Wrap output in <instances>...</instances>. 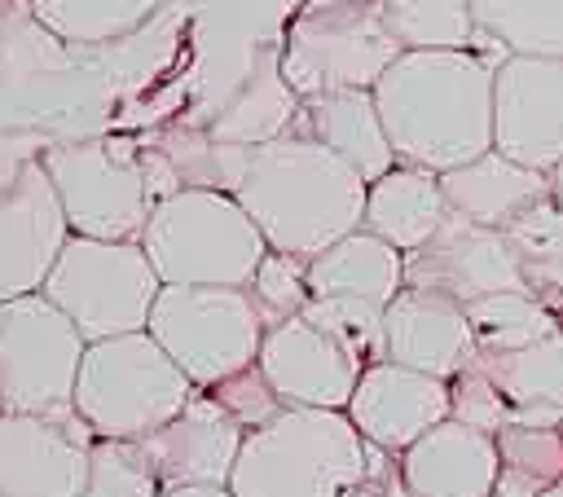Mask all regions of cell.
Masks as SVG:
<instances>
[{"label": "cell", "mask_w": 563, "mask_h": 497, "mask_svg": "<svg viewBox=\"0 0 563 497\" xmlns=\"http://www.w3.org/2000/svg\"><path fill=\"white\" fill-rule=\"evenodd\" d=\"M246 431L198 391L167 427L136 440L163 488H229Z\"/></svg>", "instance_id": "17"}, {"label": "cell", "mask_w": 563, "mask_h": 497, "mask_svg": "<svg viewBox=\"0 0 563 497\" xmlns=\"http://www.w3.org/2000/svg\"><path fill=\"white\" fill-rule=\"evenodd\" d=\"M541 497H563V479H559V484H550V488H545Z\"/></svg>", "instance_id": "44"}, {"label": "cell", "mask_w": 563, "mask_h": 497, "mask_svg": "<svg viewBox=\"0 0 563 497\" xmlns=\"http://www.w3.org/2000/svg\"><path fill=\"white\" fill-rule=\"evenodd\" d=\"M506 48L400 53L374 84L396 163L453 172L493 150V75Z\"/></svg>", "instance_id": "1"}, {"label": "cell", "mask_w": 563, "mask_h": 497, "mask_svg": "<svg viewBox=\"0 0 563 497\" xmlns=\"http://www.w3.org/2000/svg\"><path fill=\"white\" fill-rule=\"evenodd\" d=\"M145 330L198 391L255 365L268 334L246 286H163Z\"/></svg>", "instance_id": "9"}, {"label": "cell", "mask_w": 563, "mask_h": 497, "mask_svg": "<svg viewBox=\"0 0 563 497\" xmlns=\"http://www.w3.org/2000/svg\"><path fill=\"white\" fill-rule=\"evenodd\" d=\"M493 440L501 457L493 497H541L563 479V427H501Z\"/></svg>", "instance_id": "30"}, {"label": "cell", "mask_w": 563, "mask_h": 497, "mask_svg": "<svg viewBox=\"0 0 563 497\" xmlns=\"http://www.w3.org/2000/svg\"><path fill=\"white\" fill-rule=\"evenodd\" d=\"M141 246L163 286H251L268 255V242L242 202L216 189H180L163 198Z\"/></svg>", "instance_id": "4"}, {"label": "cell", "mask_w": 563, "mask_h": 497, "mask_svg": "<svg viewBox=\"0 0 563 497\" xmlns=\"http://www.w3.org/2000/svg\"><path fill=\"white\" fill-rule=\"evenodd\" d=\"M405 286L409 290H431L453 303H479L501 290H528L523 286V264L506 233L471 224L449 211L440 233L405 255Z\"/></svg>", "instance_id": "12"}, {"label": "cell", "mask_w": 563, "mask_h": 497, "mask_svg": "<svg viewBox=\"0 0 563 497\" xmlns=\"http://www.w3.org/2000/svg\"><path fill=\"white\" fill-rule=\"evenodd\" d=\"M88 339L40 290L0 303V405L53 422L75 418V383Z\"/></svg>", "instance_id": "10"}, {"label": "cell", "mask_w": 563, "mask_h": 497, "mask_svg": "<svg viewBox=\"0 0 563 497\" xmlns=\"http://www.w3.org/2000/svg\"><path fill=\"white\" fill-rule=\"evenodd\" d=\"M194 396L198 387L189 374L154 343L150 330H136L88 343L75 383V413L97 440H145Z\"/></svg>", "instance_id": "5"}, {"label": "cell", "mask_w": 563, "mask_h": 497, "mask_svg": "<svg viewBox=\"0 0 563 497\" xmlns=\"http://www.w3.org/2000/svg\"><path fill=\"white\" fill-rule=\"evenodd\" d=\"M449 418L484 435H497L501 427H510V405L501 400V391L488 383L484 369L466 365L457 378H449Z\"/></svg>", "instance_id": "36"}, {"label": "cell", "mask_w": 563, "mask_h": 497, "mask_svg": "<svg viewBox=\"0 0 563 497\" xmlns=\"http://www.w3.org/2000/svg\"><path fill=\"white\" fill-rule=\"evenodd\" d=\"M145 145H154L180 176V189H216V194H238L251 167V145H229L216 141L202 128H189L180 119L136 132Z\"/></svg>", "instance_id": "26"}, {"label": "cell", "mask_w": 563, "mask_h": 497, "mask_svg": "<svg viewBox=\"0 0 563 497\" xmlns=\"http://www.w3.org/2000/svg\"><path fill=\"white\" fill-rule=\"evenodd\" d=\"M163 497H233L229 488H163Z\"/></svg>", "instance_id": "41"}, {"label": "cell", "mask_w": 563, "mask_h": 497, "mask_svg": "<svg viewBox=\"0 0 563 497\" xmlns=\"http://www.w3.org/2000/svg\"><path fill=\"white\" fill-rule=\"evenodd\" d=\"M352 497H383V488H378V484H365V488H356Z\"/></svg>", "instance_id": "43"}, {"label": "cell", "mask_w": 563, "mask_h": 497, "mask_svg": "<svg viewBox=\"0 0 563 497\" xmlns=\"http://www.w3.org/2000/svg\"><path fill=\"white\" fill-rule=\"evenodd\" d=\"M559 330H563V312H559Z\"/></svg>", "instance_id": "45"}, {"label": "cell", "mask_w": 563, "mask_h": 497, "mask_svg": "<svg viewBox=\"0 0 563 497\" xmlns=\"http://www.w3.org/2000/svg\"><path fill=\"white\" fill-rule=\"evenodd\" d=\"M255 365L290 409H347L365 369L343 343H334L308 317L273 325L260 343Z\"/></svg>", "instance_id": "15"}, {"label": "cell", "mask_w": 563, "mask_h": 497, "mask_svg": "<svg viewBox=\"0 0 563 497\" xmlns=\"http://www.w3.org/2000/svg\"><path fill=\"white\" fill-rule=\"evenodd\" d=\"M369 484H378V488H383V497H422L418 488H409V484H405L396 453L374 449V444H369Z\"/></svg>", "instance_id": "40"}, {"label": "cell", "mask_w": 563, "mask_h": 497, "mask_svg": "<svg viewBox=\"0 0 563 497\" xmlns=\"http://www.w3.org/2000/svg\"><path fill=\"white\" fill-rule=\"evenodd\" d=\"M383 312L387 308H378V303L330 295V299H308V308L299 317H308L317 330H325L334 343H343L369 369L383 361Z\"/></svg>", "instance_id": "32"}, {"label": "cell", "mask_w": 563, "mask_h": 497, "mask_svg": "<svg viewBox=\"0 0 563 497\" xmlns=\"http://www.w3.org/2000/svg\"><path fill=\"white\" fill-rule=\"evenodd\" d=\"M172 0H31L35 18L70 48H106L136 35Z\"/></svg>", "instance_id": "27"}, {"label": "cell", "mask_w": 563, "mask_h": 497, "mask_svg": "<svg viewBox=\"0 0 563 497\" xmlns=\"http://www.w3.org/2000/svg\"><path fill=\"white\" fill-rule=\"evenodd\" d=\"M471 365L510 405V427H563V330L519 352H475Z\"/></svg>", "instance_id": "23"}, {"label": "cell", "mask_w": 563, "mask_h": 497, "mask_svg": "<svg viewBox=\"0 0 563 497\" xmlns=\"http://www.w3.org/2000/svg\"><path fill=\"white\" fill-rule=\"evenodd\" d=\"M493 150L545 176L563 163V62L515 53L497 62Z\"/></svg>", "instance_id": "11"}, {"label": "cell", "mask_w": 563, "mask_h": 497, "mask_svg": "<svg viewBox=\"0 0 563 497\" xmlns=\"http://www.w3.org/2000/svg\"><path fill=\"white\" fill-rule=\"evenodd\" d=\"M365 194L369 185L361 172L347 167L334 150L286 132L251 150L246 180L233 198L255 220L268 251L317 259L365 224Z\"/></svg>", "instance_id": "2"}, {"label": "cell", "mask_w": 563, "mask_h": 497, "mask_svg": "<svg viewBox=\"0 0 563 497\" xmlns=\"http://www.w3.org/2000/svg\"><path fill=\"white\" fill-rule=\"evenodd\" d=\"M66 242H70L66 211L57 202L44 163L35 158L0 194V303L35 295Z\"/></svg>", "instance_id": "14"}, {"label": "cell", "mask_w": 563, "mask_h": 497, "mask_svg": "<svg viewBox=\"0 0 563 497\" xmlns=\"http://www.w3.org/2000/svg\"><path fill=\"white\" fill-rule=\"evenodd\" d=\"M550 194H554V198L563 202V163H559V167L550 172Z\"/></svg>", "instance_id": "42"}, {"label": "cell", "mask_w": 563, "mask_h": 497, "mask_svg": "<svg viewBox=\"0 0 563 497\" xmlns=\"http://www.w3.org/2000/svg\"><path fill=\"white\" fill-rule=\"evenodd\" d=\"M506 242L515 246L519 264L563 255V202H559L554 194H550V198H541L532 211H523V216L506 229Z\"/></svg>", "instance_id": "37"}, {"label": "cell", "mask_w": 563, "mask_h": 497, "mask_svg": "<svg viewBox=\"0 0 563 497\" xmlns=\"http://www.w3.org/2000/svg\"><path fill=\"white\" fill-rule=\"evenodd\" d=\"M0 413H4V405H0Z\"/></svg>", "instance_id": "46"}, {"label": "cell", "mask_w": 563, "mask_h": 497, "mask_svg": "<svg viewBox=\"0 0 563 497\" xmlns=\"http://www.w3.org/2000/svg\"><path fill=\"white\" fill-rule=\"evenodd\" d=\"M523 286L537 303H545L554 317L563 312V255L554 259H528L523 264Z\"/></svg>", "instance_id": "39"}, {"label": "cell", "mask_w": 563, "mask_h": 497, "mask_svg": "<svg viewBox=\"0 0 563 497\" xmlns=\"http://www.w3.org/2000/svg\"><path fill=\"white\" fill-rule=\"evenodd\" d=\"M391 40L405 53H449L479 48V26L471 0H378Z\"/></svg>", "instance_id": "29"}, {"label": "cell", "mask_w": 563, "mask_h": 497, "mask_svg": "<svg viewBox=\"0 0 563 497\" xmlns=\"http://www.w3.org/2000/svg\"><path fill=\"white\" fill-rule=\"evenodd\" d=\"M440 189H444V202L453 216L506 233L523 211H532L541 198H550V176L488 150L475 163L444 172Z\"/></svg>", "instance_id": "21"}, {"label": "cell", "mask_w": 563, "mask_h": 497, "mask_svg": "<svg viewBox=\"0 0 563 497\" xmlns=\"http://www.w3.org/2000/svg\"><path fill=\"white\" fill-rule=\"evenodd\" d=\"M290 132L312 136V141H321L325 150H334L347 167L361 172L365 185H374L378 176H387V172L396 167V150H391L387 128H383V119H378L374 92H365V88L308 97V101L299 106V119H295Z\"/></svg>", "instance_id": "22"}, {"label": "cell", "mask_w": 563, "mask_h": 497, "mask_svg": "<svg viewBox=\"0 0 563 497\" xmlns=\"http://www.w3.org/2000/svg\"><path fill=\"white\" fill-rule=\"evenodd\" d=\"M97 435L75 413L70 422L35 413H0V493L4 497H84Z\"/></svg>", "instance_id": "13"}, {"label": "cell", "mask_w": 563, "mask_h": 497, "mask_svg": "<svg viewBox=\"0 0 563 497\" xmlns=\"http://www.w3.org/2000/svg\"><path fill=\"white\" fill-rule=\"evenodd\" d=\"M84 497H163V484L136 440H97Z\"/></svg>", "instance_id": "33"}, {"label": "cell", "mask_w": 563, "mask_h": 497, "mask_svg": "<svg viewBox=\"0 0 563 497\" xmlns=\"http://www.w3.org/2000/svg\"><path fill=\"white\" fill-rule=\"evenodd\" d=\"M158 290L163 281L141 242H97L75 233L40 286V295L57 303L88 343L145 330Z\"/></svg>", "instance_id": "8"}, {"label": "cell", "mask_w": 563, "mask_h": 497, "mask_svg": "<svg viewBox=\"0 0 563 497\" xmlns=\"http://www.w3.org/2000/svg\"><path fill=\"white\" fill-rule=\"evenodd\" d=\"M299 97L282 75V44L264 48L242 75H233L224 88H216L211 97L185 106L180 123L211 132L216 141L229 145H268L277 136H286L299 119Z\"/></svg>", "instance_id": "16"}, {"label": "cell", "mask_w": 563, "mask_h": 497, "mask_svg": "<svg viewBox=\"0 0 563 497\" xmlns=\"http://www.w3.org/2000/svg\"><path fill=\"white\" fill-rule=\"evenodd\" d=\"M471 13L488 44L563 62V0H471Z\"/></svg>", "instance_id": "28"}, {"label": "cell", "mask_w": 563, "mask_h": 497, "mask_svg": "<svg viewBox=\"0 0 563 497\" xmlns=\"http://www.w3.org/2000/svg\"><path fill=\"white\" fill-rule=\"evenodd\" d=\"M44 172L57 189L66 224L75 238L97 242H141L154 198L141 172V136L110 132L92 141H57L44 150Z\"/></svg>", "instance_id": "7"}, {"label": "cell", "mask_w": 563, "mask_h": 497, "mask_svg": "<svg viewBox=\"0 0 563 497\" xmlns=\"http://www.w3.org/2000/svg\"><path fill=\"white\" fill-rule=\"evenodd\" d=\"M48 145H57V141L44 136V132H4V136H0V194H4L35 158H44Z\"/></svg>", "instance_id": "38"}, {"label": "cell", "mask_w": 563, "mask_h": 497, "mask_svg": "<svg viewBox=\"0 0 563 497\" xmlns=\"http://www.w3.org/2000/svg\"><path fill=\"white\" fill-rule=\"evenodd\" d=\"M400 475L422 497H493L497 488V440L444 418L400 457Z\"/></svg>", "instance_id": "20"}, {"label": "cell", "mask_w": 563, "mask_h": 497, "mask_svg": "<svg viewBox=\"0 0 563 497\" xmlns=\"http://www.w3.org/2000/svg\"><path fill=\"white\" fill-rule=\"evenodd\" d=\"M352 418V427L361 431L365 444L387 449V453H405L409 444H418L431 427H440L449 418V383L378 361L369 369H361V383L343 409Z\"/></svg>", "instance_id": "18"}, {"label": "cell", "mask_w": 563, "mask_h": 497, "mask_svg": "<svg viewBox=\"0 0 563 497\" xmlns=\"http://www.w3.org/2000/svg\"><path fill=\"white\" fill-rule=\"evenodd\" d=\"M246 290H251V299H255V308H260V317H264L268 330L282 325V321H290L312 299V290H308V259L268 251Z\"/></svg>", "instance_id": "34"}, {"label": "cell", "mask_w": 563, "mask_h": 497, "mask_svg": "<svg viewBox=\"0 0 563 497\" xmlns=\"http://www.w3.org/2000/svg\"><path fill=\"white\" fill-rule=\"evenodd\" d=\"M0 497H4V493H0Z\"/></svg>", "instance_id": "47"}, {"label": "cell", "mask_w": 563, "mask_h": 497, "mask_svg": "<svg viewBox=\"0 0 563 497\" xmlns=\"http://www.w3.org/2000/svg\"><path fill=\"white\" fill-rule=\"evenodd\" d=\"M383 361L444 383L457 378L475 361V334L466 308L444 295L405 286L383 312Z\"/></svg>", "instance_id": "19"}, {"label": "cell", "mask_w": 563, "mask_h": 497, "mask_svg": "<svg viewBox=\"0 0 563 497\" xmlns=\"http://www.w3.org/2000/svg\"><path fill=\"white\" fill-rule=\"evenodd\" d=\"M449 220V202L440 189L435 172L422 167H405L396 163L387 176H378L365 194V224L374 238H383L387 246H396L400 255L427 246L440 224Z\"/></svg>", "instance_id": "24"}, {"label": "cell", "mask_w": 563, "mask_h": 497, "mask_svg": "<svg viewBox=\"0 0 563 497\" xmlns=\"http://www.w3.org/2000/svg\"><path fill=\"white\" fill-rule=\"evenodd\" d=\"M207 396L242 427V431H260V427H268L286 405H282V396L273 391V383L264 378V369L260 365H246V369H238V374H229L224 383H216V387H207Z\"/></svg>", "instance_id": "35"}, {"label": "cell", "mask_w": 563, "mask_h": 497, "mask_svg": "<svg viewBox=\"0 0 563 497\" xmlns=\"http://www.w3.org/2000/svg\"><path fill=\"white\" fill-rule=\"evenodd\" d=\"M369 484V444L343 409H282L246 431L233 497H352Z\"/></svg>", "instance_id": "3"}, {"label": "cell", "mask_w": 563, "mask_h": 497, "mask_svg": "<svg viewBox=\"0 0 563 497\" xmlns=\"http://www.w3.org/2000/svg\"><path fill=\"white\" fill-rule=\"evenodd\" d=\"M0 4H4V0H0Z\"/></svg>", "instance_id": "48"}, {"label": "cell", "mask_w": 563, "mask_h": 497, "mask_svg": "<svg viewBox=\"0 0 563 497\" xmlns=\"http://www.w3.org/2000/svg\"><path fill=\"white\" fill-rule=\"evenodd\" d=\"M400 53L378 0H299L282 31V75L299 101L347 88L374 92Z\"/></svg>", "instance_id": "6"}, {"label": "cell", "mask_w": 563, "mask_h": 497, "mask_svg": "<svg viewBox=\"0 0 563 497\" xmlns=\"http://www.w3.org/2000/svg\"><path fill=\"white\" fill-rule=\"evenodd\" d=\"M308 290L312 299L343 295L387 308L405 290V255L383 238H374L369 229H356L317 259H308Z\"/></svg>", "instance_id": "25"}, {"label": "cell", "mask_w": 563, "mask_h": 497, "mask_svg": "<svg viewBox=\"0 0 563 497\" xmlns=\"http://www.w3.org/2000/svg\"><path fill=\"white\" fill-rule=\"evenodd\" d=\"M466 321L475 334V352H519L559 334V317L528 290H501L479 303H466Z\"/></svg>", "instance_id": "31"}]
</instances>
